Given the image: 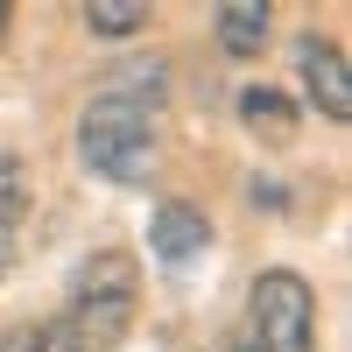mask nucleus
Masks as SVG:
<instances>
[{"mask_svg":"<svg viewBox=\"0 0 352 352\" xmlns=\"http://www.w3.org/2000/svg\"><path fill=\"white\" fill-rule=\"evenodd\" d=\"M85 28L92 36H141L148 28V0H85Z\"/></svg>","mask_w":352,"mask_h":352,"instance_id":"8","label":"nucleus"},{"mask_svg":"<svg viewBox=\"0 0 352 352\" xmlns=\"http://www.w3.org/2000/svg\"><path fill=\"white\" fill-rule=\"evenodd\" d=\"M78 162L99 176V184L141 190L155 169V99L134 92H99L78 113Z\"/></svg>","mask_w":352,"mask_h":352,"instance_id":"1","label":"nucleus"},{"mask_svg":"<svg viewBox=\"0 0 352 352\" xmlns=\"http://www.w3.org/2000/svg\"><path fill=\"white\" fill-rule=\"evenodd\" d=\"M8 261H14V226H0V282H8Z\"/></svg>","mask_w":352,"mask_h":352,"instance_id":"11","label":"nucleus"},{"mask_svg":"<svg viewBox=\"0 0 352 352\" xmlns=\"http://www.w3.org/2000/svg\"><path fill=\"white\" fill-rule=\"evenodd\" d=\"M254 352H317V296L296 268H268L247 289Z\"/></svg>","mask_w":352,"mask_h":352,"instance_id":"3","label":"nucleus"},{"mask_svg":"<svg viewBox=\"0 0 352 352\" xmlns=\"http://www.w3.org/2000/svg\"><path fill=\"white\" fill-rule=\"evenodd\" d=\"M36 352H78V338L64 331V317H56V324H43V331H36Z\"/></svg>","mask_w":352,"mask_h":352,"instance_id":"10","label":"nucleus"},{"mask_svg":"<svg viewBox=\"0 0 352 352\" xmlns=\"http://www.w3.org/2000/svg\"><path fill=\"white\" fill-rule=\"evenodd\" d=\"M0 352H36V331H14V338H0Z\"/></svg>","mask_w":352,"mask_h":352,"instance_id":"12","label":"nucleus"},{"mask_svg":"<svg viewBox=\"0 0 352 352\" xmlns=\"http://www.w3.org/2000/svg\"><path fill=\"white\" fill-rule=\"evenodd\" d=\"M296 71H303V92H310V106L324 113V120H352V78H345L338 43L303 36L296 43Z\"/></svg>","mask_w":352,"mask_h":352,"instance_id":"4","label":"nucleus"},{"mask_svg":"<svg viewBox=\"0 0 352 352\" xmlns=\"http://www.w3.org/2000/svg\"><path fill=\"white\" fill-rule=\"evenodd\" d=\"M8 14H14V8H8V0H0V28H8Z\"/></svg>","mask_w":352,"mask_h":352,"instance_id":"13","label":"nucleus"},{"mask_svg":"<svg viewBox=\"0 0 352 352\" xmlns=\"http://www.w3.org/2000/svg\"><path fill=\"white\" fill-rule=\"evenodd\" d=\"M134 303H141V261L120 247H99L85 268L71 275V317L64 331L78 338V352H113L134 324Z\"/></svg>","mask_w":352,"mask_h":352,"instance_id":"2","label":"nucleus"},{"mask_svg":"<svg viewBox=\"0 0 352 352\" xmlns=\"http://www.w3.org/2000/svg\"><path fill=\"white\" fill-rule=\"evenodd\" d=\"M212 28H219L226 56H261V43H268V0H226Z\"/></svg>","mask_w":352,"mask_h":352,"instance_id":"6","label":"nucleus"},{"mask_svg":"<svg viewBox=\"0 0 352 352\" xmlns=\"http://www.w3.org/2000/svg\"><path fill=\"white\" fill-rule=\"evenodd\" d=\"M232 352H254V338H240V345H232Z\"/></svg>","mask_w":352,"mask_h":352,"instance_id":"14","label":"nucleus"},{"mask_svg":"<svg viewBox=\"0 0 352 352\" xmlns=\"http://www.w3.org/2000/svg\"><path fill=\"white\" fill-rule=\"evenodd\" d=\"M240 120L261 141H289V134H296V106H289L275 85H247V92H240Z\"/></svg>","mask_w":352,"mask_h":352,"instance_id":"7","label":"nucleus"},{"mask_svg":"<svg viewBox=\"0 0 352 352\" xmlns=\"http://www.w3.org/2000/svg\"><path fill=\"white\" fill-rule=\"evenodd\" d=\"M21 204H28V169H21V155L0 148V226H14Z\"/></svg>","mask_w":352,"mask_h":352,"instance_id":"9","label":"nucleus"},{"mask_svg":"<svg viewBox=\"0 0 352 352\" xmlns=\"http://www.w3.org/2000/svg\"><path fill=\"white\" fill-rule=\"evenodd\" d=\"M204 247H212V219H204L197 204H155V219H148V254L155 261L184 268V261H197Z\"/></svg>","mask_w":352,"mask_h":352,"instance_id":"5","label":"nucleus"}]
</instances>
